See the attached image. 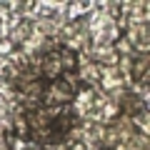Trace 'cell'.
Masks as SVG:
<instances>
[{
	"instance_id": "1",
	"label": "cell",
	"mask_w": 150,
	"mask_h": 150,
	"mask_svg": "<svg viewBox=\"0 0 150 150\" xmlns=\"http://www.w3.org/2000/svg\"><path fill=\"white\" fill-rule=\"evenodd\" d=\"M70 70H75V53L70 48H55L38 60V73L45 80H58Z\"/></svg>"
},
{
	"instance_id": "2",
	"label": "cell",
	"mask_w": 150,
	"mask_h": 150,
	"mask_svg": "<svg viewBox=\"0 0 150 150\" xmlns=\"http://www.w3.org/2000/svg\"><path fill=\"white\" fill-rule=\"evenodd\" d=\"M40 98H43L50 108H65L75 98V85L68 83L65 78H58V80H53V85L43 88V95Z\"/></svg>"
},
{
	"instance_id": "3",
	"label": "cell",
	"mask_w": 150,
	"mask_h": 150,
	"mask_svg": "<svg viewBox=\"0 0 150 150\" xmlns=\"http://www.w3.org/2000/svg\"><path fill=\"white\" fill-rule=\"evenodd\" d=\"M145 68H148V58L140 55L138 63H135V68H133V75H135V80H138V83H145Z\"/></svg>"
}]
</instances>
